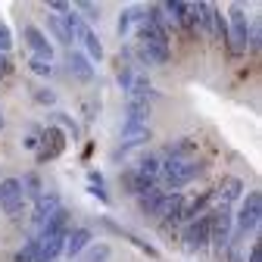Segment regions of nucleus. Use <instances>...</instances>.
<instances>
[{
	"label": "nucleus",
	"instance_id": "c9c22d12",
	"mask_svg": "<svg viewBox=\"0 0 262 262\" xmlns=\"http://www.w3.org/2000/svg\"><path fill=\"white\" fill-rule=\"evenodd\" d=\"M244 262H262V247L253 244V247H250V259H244Z\"/></svg>",
	"mask_w": 262,
	"mask_h": 262
},
{
	"label": "nucleus",
	"instance_id": "7c9ffc66",
	"mask_svg": "<svg viewBox=\"0 0 262 262\" xmlns=\"http://www.w3.org/2000/svg\"><path fill=\"white\" fill-rule=\"evenodd\" d=\"M131 78H135V69H131V66H122V62H119V84H122V91H128Z\"/></svg>",
	"mask_w": 262,
	"mask_h": 262
},
{
	"label": "nucleus",
	"instance_id": "1a4fd4ad",
	"mask_svg": "<svg viewBox=\"0 0 262 262\" xmlns=\"http://www.w3.org/2000/svg\"><path fill=\"white\" fill-rule=\"evenodd\" d=\"M244 181L237 178V175H222V181H219V187L212 190V200L219 203V206H231V203H237L241 196H244Z\"/></svg>",
	"mask_w": 262,
	"mask_h": 262
},
{
	"label": "nucleus",
	"instance_id": "dca6fc26",
	"mask_svg": "<svg viewBox=\"0 0 262 262\" xmlns=\"http://www.w3.org/2000/svg\"><path fill=\"white\" fill-rule=\"evenodd\" d=\"M147 141H150V128H122V147H119V153L138 150Z\"/></svg>",
	"mask_w": 262,
	"mask_h": 262
},
{
	"label": "nucleus",
	"instance_id": "7ed1b4c3",
	"mask_svg": "<svg viewBox=\"0 0 262 262\" xmlns=\"http://www.w3.org/2000/svg\"><path fill=\"white\" fill-rule=\"evenodd\" d=\"M259 219H262V193L259 190H250L247 196H241V209L234 215V231L237 234H250L259 228Z\"/></svg>",
	"mask_w": 262,
	"mask_h": 262
},
{
	"label": "nucleus",
	"instance_id": "aec40b11",
	"mask_svg": "<svg viewBox=\"0 0 262 262\" xmlns=\"http://www.w3.org/2000/svg\"><path fill=\"white\" fill-rule=\"evenodd\" d=\"M81 44H84V56H88L91 62H100V59H103V44H100V38H97V31H94L91 25L84 28Z\"/></svg>",
	"mask_w": 262,
	"mask_h": 262
},
{
	"label": "nucleus",
	"instance_id": "6e6552de",
	"mask_svg": "<svg viewBox=\"0 0 262 262\" xmlns=\"http://www.w3.org/2000/svg\"><path fill=\"white\" fill-rule=\"evenodd\" d=\"M22 38H25L28 50L35 53L38 59H47V62H53V41L44 35V31H41L38 25H25V28H22Z\"/></svg>",
	"mask_w": 262,
	"mask_h": 262
},
{
	"label": "nucleus",
	"instance_id": "9d476101",
	"mask_svg": "<svg viewBox=\"0 0 262 262\" xmlns=\"http://www.w3.org/2000/svg\"><path fill=\"white\" fill-rule=\"evenodd\" d=\"M44 144H38V162H47V159H56L62 150H66V131H59V128H47L44 131V138H41Z\"/></svg>",
	"mask_w": 262,
	"mask_h": 262
},
{
	"label": "nucleus",
	"instance_id": "ddd939ff",
	"mask_svg": "<svg viewBox=\"0 0 262 262\" xmlns=\"http://www.w3.org/2000/svg\"><path fill=\"white\" fill-rule=\"evenodd\" d=\"M147 122H150V100H135V97H128V110H125L122 128H147Z\"/></svg>",
	"mask_w": 262,
	"mask_h": 262
},
{
	"label": "nucleus",
	"instance_id": "f03ea898",
	"mask_svg": "<svg viewBox=\"0 0 262 262\" xmlns=\"http://www.w3.org/2000/svg\"><path fill=\"white\" fill-rule=\"evenodd\" d=\"M206 215H209V244L222 256L228 241H231V234H234V212H231V206H219L215 203Z\"/></svg>",
	"mask_w": 262,
	"mask_h": 262
},
{
	"label": "nucleus",
	"instance_id": "423d86ee",
	"mask_svg": "<svg viewBox=\"0 0 262 262\" xmlns=\"http://www.w3.org/2000/svg\"><path fill=\"white\" fill-rule=\"evenodd\" d=\"M181 241H184V247H187L190 253L203 250V247L209 244V215H200V219L187 222L184 231H181Z\"/></svg>",
	"mask_w": 262,
	"mask_h": 262
},
{
	"label": "nucleus",
	"instance_id": "412c9836",
	"mask_svg": "<svg viewBox=\"0 0 262 262\" xmlns=\"http://www.w3.org/2000/svg\"><path fill=\"white\" fill-rule=\"evenodd\" d=\"M193 153H196V141L193 138H178L175 144L166 147V156L169 159H190Z\"/></svg>",
	"mask_w": 262,
	"mask_h": 262
},
{
	"label": "nucleus",
	"instance_id": "2f4dec72",
	"mask_svg": "<svg viewBox=\"0 0 262 262\" xmlns=\"http://www.w3.org/2000/svg\"><path fill=\"white\" fill-rule=\"evenodd\" d=\"M10 47H13V35H10V28L0 22V53H7Z\"/></svg>",
	"mask_w": 262,
	"mask_h": 262
},
{
	"label": "nucleus",
	"instance_id": "cd10ccee",
	"mask_svg": "<svg viewBox=\"0 0 262 262\" xmlns=\"http://www.w3.org/2000/svg\"><path fill=\"white\" fill-rule=\"evenodd\" d=\"M113 256V250H110V244H94L91 250H88V256H84V262H106Z\"/></svg>",
	"mask_w": 262,
	"mask_h": 262
},
{
	"label": "nucleus",
	"instance_id": "39448f33",
	"mask_svg": "<svg viewBox=\"0 0 262 262\" xmlns=\"http://www.w3.org/2000/svg\"><path fill=\"white\" fill-rule=\"evenodd\" d=\"M0 209L10 219H19L22 215V184L19 178H4L0 181Z\"/></svg>",
	"mask_w": 262,
	"mask_h": 262
},
{
	"label": "nucleus",
	"instance_id": "5701e85b",
	"mask_svg": "<svg viewBox=\"0 0 262 262\" xmlns=\"http://www.w3.org/2000/svg\"><path fill=\"white\" fill-rule=\"evenodd\" d=\"M47 28H50V35H53L59 44H66V47L75 44L72 35H69V28H66V22H62V16H47Z\"/></svg>",
	"mask_w": 262,
	"mask_h": 262
},
{
	"label": "nucleus",
	"instance_id": "c756f323",
	"mask_svg": "<svg viewBox=\"0 0 262 262\" xmlns=\"http://www.w3.org/2000/svg\"><path fill=\"white\" fill-rule=\"evenodd\" d=\"M31 97H35V103H41V106H53L56 103V94L50 88H35V91H31Z\"/></svg>",
	"mask_w": 262,
	"mask_h": 262
},
{
	"label": "nucleus",
	"instance_id": "bb28decb",
	"mask_svg": "<svg viewBox=\"0 0 262 262\" xmlns=\"http://www.w3.org/2000/svg\"><path fill=\"white\" fill-rule=\"evenodd\" d=\"M13 262H38V237L25 241V247L16 253V259H13Z\"/></svg>",
	"mask_w": 262,
	"mask_h": 262
},
{
	"label": "nucleus",
	"instance_id": "393cba45",
	"mask_svg": "<svg viewBox=\"0 0 262 262\" xmlns=\"http://www.w3.org/2000/svg\"><path fill=\"white\" fill-rule=\"evenodd\" d=\"M88 190H91L103 206H110V193H106V184H103V175H100V172H88Z\"/></svg>",
	"mask_w": 262,
	"mask_h": 262
},
{
	"label": "nucleus",
	"instance_id": "e433bc0d",
	"mask_svg": "<svg viewBox=\"0 0 262 262\" xmlns=\"http://www.w3.org/2000/svg\"><path fill=\"white\" fill-rule=\"evenodd\" d=\"M38 144H41V138H35V135H28V138L22 141V147H25V150H38Z\"/></svg>",
	"mask_w": 262,
	"mask_h": 262
},
{
	"label": "nucleus",
	"instance_id": "f704fd0d",
	"mask_svg": "<svg viewBox=\"0 0 262 262\" xmlns=\"http://www.w3.org/2000/svg\"><path fill=\"white\" fill-rule=\"evenodd\" d=\"M13 72V62H10V56L7 53H0V78H7Z\"/></svg>",
	"mask_w": 262,
	"mask_h": 262
},
{
	"label": "nucleus",
	"instance_id": "9b49d317",
	"mask_svg": "<svg viewBox=\"0 0 262 262\" xmlns=\"http://www.w3.org/2000/svg\"><path fill=\"white\" fill-rule=\"evenodd\" d=\"M59 206H62V203H59V193H53V190H50V193H41L38 200H35V212H31V225H35L38 231H41V228L50 222V215H53Z\"/></svg>",
	"mask_w": 262,
	"mask_h": 262
},
{
	"label": "nucleus",
	"instance_id": "b1692460",
	"mask_svg": "<svg viewBox=\"0 0 262 262\" xmlns=\"http://www.w3.org/2000/svg\"><path fill=\"white\" fill-rule=\"evenodd\" d=\"M19 184H22V200H25V196H28V200H38V196L44 193V187H41V178H38L35 172L22 175V178H19Z\"/></svg>",
	"mask_w": 262,
	"mask_h": 262
},
{
	"label": "nucleus",
	"instance_id": "f3484780",
	"mask_svg": "<svg viewBox=\"0 0 262 262\" xmlns=\"http://www.w3.org/2000/svg\"><path fill=\"white\" fill-rule=\"evenodd\" d=\"M193 13H196V28H203V35H215V16H219V10L212 4H193Z\"/></svg>",
	"mask_w": 262,
	"mask_h": 262
},
{
	"label": "nucleus",
	"instance_id": "4468645a",
	"mask_svg": "<svg viewBox=\"0 0 262 262\" xmlns=\"http://www.w3.org/2000/svg\"><path fill=\"white\" fill-rule=\"evenodd\" d=\"M94 241V231H91V228H72V231L69 234H66V256H81L84 250H88V244Z\"/></svg>",
	"mask_w": 262,
	"mask_h": 262
},
{
	"label": "nucleus",
	"instance_id": "0eeeda50",
	"mask_svg": "<svg viewBox=\"0 0 262 262\" xmlns=\"http://www.w3.org/2000/svg\"><path fill=\"white\" fill-rule=\"evenodd\" d=\"M181 212H184V193L175 190V193H162V200H159L153 219H162V225H178Z\"/></svg>",
	"mask_w": 262,
	"mask_h": 262
},
{
	"label": "nucleus",
	"instance_id": "2eb2a0df",
	"mask_svg": "<svg viewBox=\"0 0 262 262\" xmlns=\"http://www.w3.org/2000/svg\"><path fill=\"white\" fill-rule=\"evenodd\" d=\"M69 72H72L78 81H84V84L94 81V75H97V72H94V62H91L81 50H69Z\"/></svg>",
	"mask_w": 262,
	"mask_h": 262
},
{
	"label": "nucleus",
	"instance_id": "c85d7f7f",
	"mask_svg": "<svg viewBox=\"0 0 262 262\" xmlns=\"http://www.w3.org/2000/svg\"><path fill=\"white\" fill-rule=\"evenodd\" d=\"M28 69L35 72V75H41V78H50V75H53V62H47V59H38V56H31V59H28Z\"/></svg>",
	"mask_w": 262,
	"mask_h": 262
},
{
	"label": "nucleus",
	"instance_id": "20e7f679",
	"mask_svg": "<svg viewBox=\"0 0 262 262\" xmlns=\"http://www.w3.org/2000/svg\"><path fill=\"white\" fill-rule=\"evenodd\" d=\"M228 19H231V28H228L231 50L234 53H244L247 50V41H250V19H247L244 7L241 4H231V7H228Z\"/></svg>",
	"mask_w": 262,
	"mask_h": 262
},
{
	"label": "nucleus",
	"instance_id": "f257e3e1",
	"mask_svg": "<svg viewBox=\"0 0 262 262\" xmlns=\"http://www.w3.org/2000/svg\"><path fill=\"white\" fill-rule=\"evenodd\" d=\"M200 172H203V166L196 159H166L162 162V172H159V181L166 184V193H175L184 184H190Z\"/></svg>",
	"mask_w": 262,
	"mask_h": 262
},
{
	"label": "nucleus",
	"instance_id": "a878e982",
	"mask_svg": "<svg viewBox=\"0 0 262 262\" xmlns=\"http://www.w3.org/2000/svg\"><path fill=\"white\" fill-rule=\"evenodd\" d=\"M84 22H100V7H97V4H88V0H78V4L72 7Z\"/></svg>",
	"mask_w": 262,
	"mask_h": 262
},
{
	"label": "nucleus",
	"instance_id": "72a5a7b5",
	"mask_svg": "<svg viewBox=\"0 0 262 262\" xmlns=\"http://www.w3.org/2000/svg\"><path fill=\"white\" fill-rule=\"evenodd\" d=\"M47 10H50V13H56V16H66V13L72 10V4H62V0H50Z\"/></svg>",
	"mask_w": 262,
	"mask_h": 262
},
{
	"label": "nucleus",
	"instance_id": "473e14b6",
	"mask_svg": "<svg viewBox=\"0 0 262 262\" xmlns=\"http://www.w3.org/2000/svg\"><path fill=\"white\" fill-rule=\"evenodd\" d=\"M53 119H56V122H62L66 128H69V131H72V138H78V125L72 122V116H66V113H53Z\"/></svg>",
	"mask_w": 262,
	"mask_h": 262
},
{
	"label": "nucleus",
	"instance_id": "6ab92c4d",
	"mask_svg": "<svg viewBox=\"0 0 262 262\" xmlns=\"http://www.w3.org/2000/svg\"><path fill=\"white\" fill-rule=\"evenodd\" d=\"M135 172H138L141 178H147V181L159 184V172H162V159H159V156H144V159H138V166H135Z\"/></svg>",
	"mask_w": 262,
	"mask_h": 262
},
{
	"label": "nucleus",
	"instance_id": "4be33fe9",
	"mask_svg": "<svg viewBox=\"0 0 262 262\" xmlns=\"http://www.w3.org/2000/svg\"><path fill=\"white\" fill-rule=\"evenodd\" d=\"M162 187H153V190H147V193H141L138 196V209L144 212V215H156V206H159V200H162Z\"/></svg>",
	"mask_w": 262,
	"mask_h": 262
},
{
	"label": "nucleus",
	"instance_id": "4c0bfd02",
	"mask_svg": "<svg viewBox=\"0 0 262 262\" xmlns=\"http://www.w3.org/2000/svg\"><path fill=\"white\" fill-rule=\"evenodd\" d=\"M0 128H4V116H0Z\"/></svg>",
	"mask_w": 262,
	"mask_h": 262
},
{
	"label": "nucleus",
	"instance_id": "a211bd4d",
	"mask_svg": "<svg viewBox=\"0 0 262 262\" xmlns=\"http://www.w3.org/2000/svg\"><path fill=\"white\" fill-rule=\"evenodd\" d=\"M122 184H125V190H128L131 196H141V193H147V190H153V187H156L153 181L141 178V175L135 172V166H131L128 172H122Z\"/></svg>",
	"mask_w": 262,
	"mask_h": 262
},
{
	"label": "nucleus",
	"instance_id": "f8f14e48",
	"mask_svg": "<svg viewBox=\"0 0 262 262\" xmlns=\"http://www.w3.org/2000/svg\"><path fill=\"white\" fill-rule=\"evenodd\" d=\"M135 53H138L141 66H162V62H169V59H172L169 44H153V41L138 44V47H135Z\"/></svg>",
	"mask_w": 262,
	"mask_h": 262
}]
</instances>
